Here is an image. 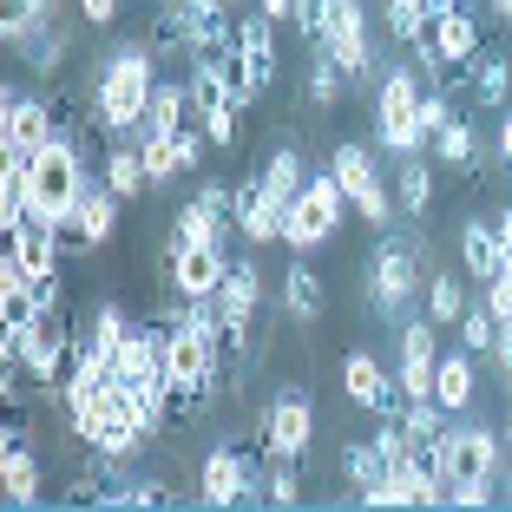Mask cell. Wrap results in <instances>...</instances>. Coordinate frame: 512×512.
<instances>
[{
    "instance_id": "cell-1",
    "label": "cell",
    "mask_w": 512,
    "mask_h": 512,
    "mask_svg": "<svg viewBox=\"0 0 512 512\" xmlns=\"http://www.w3.org/2000/svg\"><path fill=\"white\" fill-rule=\"evenodd\" d=\"M158 66L165 60L145 40H125V46H106V60L86 73V106H92V125L106 138H138L151 86H158Z\"/></svg>"
},
{
    "instance_id": "cell-2",
    "label": "cell",
    "mask_w": 512,
    "mask_h": 512,
    "mask_svg": "<svg viewBox=\"0 0 512 512\" xmlns=\"http://www.w3.org/2000/svg\"><path fill=\"white\" fill-rule=\"evenodd\" d=\"M427 243L421 230H381V243L368 250V316L381 322H407L414 296L427 289Z\"/></svg>"
},
{
    "instance_id": "cell-3",
    "label": "cell",
    "mask_w": 512,
    "mask_h": 512,
    "mask_svg": "<svg viewBox=\"0 0 512 512\" xmlns=\"http://www.w3.org/2000/svg\"><path fill=\"white\" fill-rule=\"evenodd\" d=\"M92 184H106V178H92L79 132H60L53 145H40V151L27 158L33 217H46V224H73V211L86 204V191H92Z\"/></svg>"
},
{
    "instance_id": "cell-4",
    "label": "cell",
    "mask_w": 512,
    "mask_h": 512,
    "mask_svg": "<svg viewBox=\"0 0 512 512\" xmlns=\"http://www.w3.org/2000/svg\"><path fill=\"white\" fill-rule=\"evenodd\" d=\"M421 99H427V79L414 73V66H388L375 86V145L388 151V158H414V151H427L434 138H427L421 125Z\"/></svg>"
},
{
    "instance_id": "cell-5",
    "label": "cell",
    "mask_w": 512,
    "mask_h": 512,
    "mask_svg": "<svg viewBox=\"0 0 512 512\" xmlns=\"http://www.w3.org/2000/svg\"><path fill=\"white\" fill-rule=\"evenodd\" d=\"M348 211H355V204H348V191H342V178H335V165L309 171V184L289 197V211H283V243H289L296 256L322 250V243L342 230Z\"/></svg>"
},
{
    "instance_id": "cell-6",
    "label": "cell",
    "mask_w": 512,
    "mask_h": 512,
    "mask_svg": "<svg viewBox=\"0 0 512 512\" xmlns=\"http://www.w3.org/2000/svg\"><path fill=\"white\" fill-rule=\"evenodd\" d=\"M309 53H329L335 66H342L348 92L355 86H381V46H375V27H368V7L362 0H329V33H322Z\"/></svg>"
},
{
    "instance_id": "cell-7",
    "label": "cell",
    "mask_w": 512,
    "mask_h": 512,
    "mask_svg": "<svg viewBox=\"0 0 512 512\" xmlns=\"http://www.w3.org/2000/svg\"><path fill=\"white\" fill-rule=\"evenodd\" d=\"M263 434L250 440H217L211 453H204V467H197V499L204 506H250V499H263Z\"/></svg>"
},
{
    "instance_id": "cell-8",
    "label": "cell",
    "mask_w": 512,
    "mask_h": 512,
    "mask_svg": "<svg viewBox=\"0 0 512 512\" xmlns=\"http://www.w3.org/2000/svg\"><path fill=\"white\" fill-rule=\"evenodd\" d=\"M243 106H250V92H243V79L230 66H191V119L211 132L217 151H237Z\"/></svg>"
},
{
    "instance_id": "cell-9",
    "label": "cell",
    "mask_w": 512,
    "mask_h": 512,
    "mask_svg": "<svg viewBox=\"0 0 512 512\" xmlns=\"http://www.w3.org/2000/svg\"><path fill=\"white\" fill-rule=\"evenodd\" d=\"M440 453H447V493L453 486H499L506 480V427L493 434L480 421H460V427H447Z\"/></svg>"
},
{
    "instance_id": "cell-10",
    "label": "cell",
    "mask_w": 512,
    "mask_h": 512,
    "mask_svg": "<svg viewBox=\"0 0 512 512\" xmlns=\"http://www.w3.org/2000/svg\"><path fill=\"white\" fill-rule=\"evenodd\" d=\"M165 322V375L171 388H197V394H217L224 381V362H217V342L197 329L191 316H158Z\"/></svg>"
},
{
    "instance_id": "cell-11",
    "label": "cell",
    "mask_w": 512,
    "mask_h": 512,
    "mask_svg": "<svg viewBox=\"0 0 512 512\" xmlns=\"http://www.w3.org/2000/svg\"><path fill=\"white\" fill-rule=\"evenodd\" d=\"M329 165H335V178H342V191H348V204H355V217H362V224H375V230H388V217L401 211V204H394V191L381 184L375 151L348 138V145L329 151Z\"/></svg>"
},
{
    "instance_id": "cell-12",
    "label": "cell",
    "mask_w": 512,
    "mask_h": 512,
    "mask_svg": "<svg viewBox=\"0 0 512 512\" xmlns=\"http://www.w3.org/2000/svg\"><path fill=\"white\" fill-rule=\"evenodd\" d=\"M224 276H230V250L224 243H171L165 250V296L217 302Z\"/></svg>"
},
{
    "instance_id": "cell-13",
    "label": "cell",
    "mask_w": 512,
    "mask_h": 512,
    "mask_svg": "<svg viewBox=\"0 0 512 512\" xmlns=\"http://www.w3.org/2000/svg\"><path fill=\"white\" fill-rule=\"evenodd\" d=\"M60 138V106H46V99H20L14 86L0 92V158H20L27 165L40 145Z\"/></svg>"
},
{
    "instance_id": "cell-14",
    "label": "cell",
    "mask_w": 512,
    "mask_h": 512,
    "mask_svg": "<svg viewBox=\"0 0 512 512\" xmlns=\"http://www.w3.org/2000/svg\"><path fill=\"white\" fill-rule=\"evenodd\" d=\"M230 40H237V79L250 99H263V92L276 86V20L263 14V7H243L237 20H230Z\"/></svg>"
},
{
    "instance_id": "cell-15",
    "label": "cell",
    "mask_w": 512,
    "mask_h": 512,
    "mask_svg": "<svg viewBox=\"0 0 512 512\" xmlns=\"http://www.w3.org/2000/svg\"><path fill=\"white\" fill-rule=\"evenodd\" d=\"M440 375V322L434 316H407L401 322V362H394V381H401V401H427Z\"/></svg>"
},
{
    "instance_id": "cell-16",
    "label": "cell",
    "mask_w": 512,
    "mask_h": 512,
    "mask_svg": "<svg viewBox=\"0 0 512 512\" xmlns=\"http://www.w3.org/2000/svg\"><path fill=\"white\" fill-rule=\"evenodd\" d=\"M309 440H316V407H309L302 388H283L270 401V414H263V453H289V460H302Z\"/></svg>"
},
{
    "instance_id": "cell-17",
    "label": "cell",
    "mask_w": 512,
    "mask_h": 512,
    "mask_svg": "<svg viewBox=\"0 0 512 512\" xmlns=\"http://www.w3.org/2000/svg\"><path fill=\"white\" fill-rule=\"evenodd\" d=\"M342 394L362 407V414H394V407H401V381H394L388 362L368 355V348H348L342 355Z\"/></svg>"
},
{
    "instance_id": "cell-18",
    "label": "cell",
    "mask_w": 512,
    "mask_h": 512,
    "mask_svg": "<svg viewBox=\"0 0 512 512\" xmlns=\"http://www.w3.org/2000/svg\"><path fill=\"white\" fill-rule=\"evenodd\" d=\"M119 211H125V197H112L106 184H92V191H86V204L73 211V224H60L66 250H73V256L106 250V243H112V230H119Z\"/></svg>"
},
{
    "instance_id": "cell-19",
    "label": "cell",
    "mask_w": 512,
    "mask_h": 512,
    "mask_svg": "<svg viewBox=\"0 0 512 512\" xmlns=\"http://www.w3.org/2000/svg\"><path fill=\"white\" fill-rule=\"evenodd\" d=\"M132 460H112V453H86V467L66 473V499L73 506H125L132 499V480H125Z\"/></svg>"
},
{
    "instance_id": "cell-20",
    "label": "cell",
    "mask_w": 512,
    "mask_h": 512,
    "mask_svg": "<svg viewBox=\"0 0 512 512\" xmlns=\"http://www.w3.org/2000/svg\"><path fill=\"white\" fill-rule=\"evenodd\" d=\"M217 309H224L230 335L250 342V322H256V309H263V270H256V256H237V263H230L224 289H217Z\"/></svg>"
},
{
    "instance_id": "cell-21",
    "label": "cell",
    "mask_w": 512,
    "mask_h": 512,
    "mask_svg": "<svg viewBox=\"0 0 512 512\" xmlns=\"http://www.w3.org/2000/svg\"><path fill=\"white\" fill-rule=\"evenodd\" d=\"M283 211L289 204L263 178H237V230H243V243H276L283 237Z\"/></svg>"
},
{
    "instance_id": "cell-22",
    "label": "cell",
    "mask_w": 512,
    "mask_h": 512,
    "mask_svg": "<svg viewBox=\"0 0 512 512\" xmlns=\"http://www.w3.org/2000/svg\"><path fill=\"white\" fill-rule=\"evenodd\" d=\"M322 302H329L322 276L296 256V263L283 270V289H276V316H283L289 329H316V322H322Z\"/></svg>"
},
{
    "instance_id": "cell-23",
    "label": "cell",
    "mask_w": 512,
    "mask_h": 512,
    "mask_svg": "<svg viewBox=\"0 0 512 512\" xmlns=\"http://www.w3.org/2000/svg\"><path fill=\"white\" fill-rule=\"evenodd\" d=\"M460 270H467L473 283H493V276L506 270V243H499L493 217H467V224H460Z\"/></svg>"
},
{
    "instance_id": "cell-24",
    "label": "cell",
    "mask_w": 512,
    "mask_h": 512,
    "mask_svg": "<svg viewBox=\"0 0 512 512\" xmlns=\"http://www.w3.org/2000/svg\"><path fill=\"white\" fill-rule=\"evenodd\" d=\"M427 33H434V46H440V60H447V73H467V66L486 53V46H480V20H473V7H453V14H440Z\"/></svg>"
},
{
    "instance_id": "cell-25",
    "label": "cell",
    "mask_w": 512,
    "mask_h": 512,
    "mask_svg": "<svg viewBox=\"0 0 512 512\" xmlns=\"http://www.w3.org/2000/svg\"><path fill=\"white\" fill-rule=\"evenodd\" d=\"M0 499L7 506H33L40 499V460L20 447V427H7V440H0Z\"/></svg>"
},
{
    "instance_id": "cell-26",
    "label": "cell",
    "mask_w": 512,
    "mask_h": 512,
    "mask_svg": "<svg viewBox=\"0 0 512 512\" xmlns=\"http://www.w3.org/2000/svg\"><path fill=\"white\" fill-rule=\"evenodd\" d=\"M99 178H106V191L125 197V204H138V197L151 191V171H145V158H138L132 138H112V145H106V158H99Z\"/></svg>"
},
{
    "instance_id": "cell-27",
    "label": "cell",
    "mask_w": 512,
    "mask_h": 512,
    "mask_svg": "<svg viewBox=\"0 0 512 512\" xmlns=\"http://www.w3.org/2000/svg\"><path fill=\"white\" fill-rule=\"evenodd\" d=\"M467 92L480 112H506L512 106V60L506 53H480V60L467 66Z\"/></svg>"
},
{
    "instance_id": "cell-28",
    "label": "cell",
    "mask_w": 512,
    "mask_h": 512,
    "mask_svg": "<svg viewBox=\"0 0 512 512\" xmlns=\"http://www.w3.org/2000/svg\"><path fill=\"white\" fill-rule=\"evenodd\" d=\"M224 230H237V224H230V211H217L211 197H184L178 217H171V243H224Z\"/></svg>"
},
{
    "instance_id": "cell-29",
    "label": "cell",
    "mask_w": 512,
    "mask_h": 512,
    "mask_svg": "<svg viewBox=\"0 0 512 512\" xmlns=\"http://www.w3.org/2000/svg\"><path fill=\"white\" fill-rule=\"evenodd\" d=\"M434 401L447 407V414H467L473 407V348H447V355H440Z\"/></svg>"
},
{
    "instance_id": "cell-30",
    "label": "cell",
    "mask_w": 512,
    "mask_h": 512,
    "mask_svg": "<svg viewBox=\"0 0 512 512\" xmlns=\"http://www.w3.org/2000/svg\"><path fill=\"white\" fill-rule=\"evenodd\" d=\"M178 125H191V79H158L138 132H178Z\"/></svg>"
},
{
    "instance_id": "cell-31",
    "label": "cell",
    "mask_w": 512,
    "mask_h": 512,
    "mask_svg": "<svg viewBox=\"0 0 512 512\" xmlns=\"http://www.w3.org/2000/svg\"><path fill=\"white\" fill-rule=\"evenodd\" d=\"M434 158H440L447 171H480V165H486V151H480V132H473V125L460 119V112H453V119H447V125L434 132Z\"/></svg>"
},
{
    "instance_id": "cell-32",
    "label": "cell",
    "mask_w": 512,
    "mask_h": 512,
    "mask_svg": "<svg viewBox=\"0 0 512 512\" xmlns=\"http://www.w3.org/2000/svg\"><path fill=\"white\" fill-rule=\"evenodd\" d=\"M394 204H401V217H414V224H421L427 204H434V165H427L421 151L401 158V171H394Z\"/></svg>"
},
{
    "instance_id": "cell-33",
    "label": "cell",
    "mask_w": 512,
    "mask_h": 512,
    "mask_svg": "<svg viewBox=\"0 0 512 512\" xmlns=\"http://www.w3.org/2000/svg\"><path fill=\"white\" fill-rule=\"evenodd\" d=\"M342 480H348L355 499H368L381 480H388V460H381L375 440H348V447H342Z\"/></svg>"
},
{
    "instance_id": "cell-34",
    "label": "cell",
    "mask_w": 512,
    "mask_h": 512,
    "mask_svg": "<svg viewBox=\"0 0 512 512\" xmlns=\"http://www.w3.org/2000/svg\"><path fill=\"white\" fill-rule=\"evenodd\" d=\"M66 53H73V33H66V20H53V27H46L40 40L20 46V66H27V73H40V79H60Z\"/></svg>"
},
{
    "instance_id": "cell-35",
    "label": "cell",
    "mask_w": 512,
    "mask_h": 512,
    "mask_svg": "<svg viewBox=\"0 0 512 512\" xmlns=\"http://www.w3.org/2000/svg\"><path fill=\"white\" fill-rule=\"evenodd\" d=\"M302 99L316 112H335L348 99V79H342V66L329 60V53H309V73H302Z\"/></svg>"
},
{
    "instance_id": "cell-36",
    "label": "cell",
    "mask_w": 512,
    "mask_h": 512,
    "mask_svg": "<svg viewBox=\"0 0 512 512\" xmlns=\"http://www.w3.org/2000/svg\"><path fill=\"white\" fill-rule=\"evenodd\" d=\"M421 302H427V316L440 322V329H453V322L467 316V289H460V276H447L434 263V270H427V289H421Z\"/></svg>"
},
{
    "instance_id": "cell-37",
    "label": "cell",
    "mask_w": 512,
    "mask_h": 512,
    "mask_svg": "<svg viewBox=\"0 0 512 512\" xmlns=\"http://www.w3.org/2000/svg\"><path fill=\"white\" fill-rule=\"evenodd\" d=\"M256 178H263V184H270V191L289 204V197L309 184V165H302V151H296V145H276L270 158H263V171H256Z\"/></svg>"
},
{
    "instance_id": "cell-38",
    "label": "cell",
    "mask_w": 512,
    "mask_h": 512,
    "mask_svg": "<svg viewBox=\"0 0 512 512\" xmlns=\"http://www.w3.org/2000/svg\"><path fill=\"white\" fill-rule=\"evenodd\" d=\"M132 145H138V158H145V171H151V191H158V184H171L184 171L178 165V132H138Z\"/></svg>"
},
{
    "instance_id": "cell-39",
    "label": "cell",
    "mask_w": 512,
    "mask_h": 512,
    "mask_svg": "<svg viewBox=\"0 0 512 512\" xmlns=\"http://www.w3.org/2000/svg\"><path fill=\"white\" fill-rule=\"evenodd\" d=\"M263 499H270V506H296L302 499V460L270 453V460H263Z\"/></svg>"
},
{
    "instance_id": "cell-40",
    "label": "cell",
    "mask_w": 512,
    "mask_h": 512,
    "mask_svg": "<svg viewBox=\"0 0 512 512\" xmlns=\"http://www.w3.org/2000/svg\"><path fill=\"white\" fill-rule=\"evenodd\" d=\"M178 14H184V27H191V46L197 40H217V33H230V7L224 0H178Z\"/></svg>"
},
{
    "instance_id": "cell-41",
    "label": "cell",
    "mask_w": 512,
    "mask_h": 512,
    "mask_svg": "<svg viewBox=\"0 0 512 512\" xmlns=\"http://www.w3.org/2000/svg\"><path fill=\"white\" fill-rule=\"evenodd\" d=\"M453 335H460V348H473V355H493V342H499V316L486 309V302H467V316L453 322Z\"/></svg>"
},
{
    "instance_id": "cell-42",
    "label": "cell",
    "mask_w": 512,
    "mask_h": 512,
    "mask_svg": "<svg viewBox=\"0 0 512 512\" xmlns=\"http://www.w3.org/2000/svg\"><path fill=\"white\" fill-rule=\"evenodd\" d=\"M480 302H486V309H493L499 322H512V270H499L493 283H480Z\"/></svg>"
},
{
    "instance_id": "cell-43",
    "label": "cell",
    "mask_w": 512,
    "mask_h": 512,
    "mask_svg": "<svg viewBox=\"0 0 512 512\" xmlns=\"http://www.w3.org/2000/svg\"><path fill=\"white\" fill-rule=\"evenodd\" d=\"M73 7H79V20H86L92 33H106L112 20H119V0H73Z\"/></svg>"
},
{
    "instance_id": "cell-44",
    "label": "cell",
    "mask_w": 512,
    "mask_h": 512,
    "mask_svg": "<svg viewBox=\"0 0 512 512\" xmlns=\"http://www.w3.org/2000/svg\"><path fill=\"white\" fill-rule=\"evenodd\" d=\"M125 506H171V486L165 480H132V499Z\"/></svg>"
},
{
    "instance_id": "cell-45",
    "label": "cell",
    "mask_w": 512,
    "mask_h": 512,
    "mask_svg": "<svg viewBox=\"0 0 512 512\" xmlns=\"http://www.w3.org/2000/svg\"><path fill=\"white\" fill-rule=\"evenodd\" d=\"M493 362H499V375H506V388H512V322H499V342H493Z\"/></svg>"
},
{
    "instance_id": "cell-46",
    "label": "cell",
    "mask_w": 512,
    "mask_h": 512,
    "mask_svg": "<svg viewBox=\"0 0 512 512\" xmlns=\"http://www.w3.org/2000/svg\"><path fill=\"white\" fill-rule=\"evenodd\" d=\"M447 506H493V486H453Z\"/></svg>"
},
{
    "instance_id": "cell-47",
    "label": "cell",
    "mask_w": 512,
    "mask_h": 512,
    "mask_svg": "<svg viewBox=\"0 0 512 512\" xmlns=\"http://www.w3.org/2000/svg\"><path fill=\"white\" fill-rule=\"evenodd\" d=\"M499 165H506V178H512V106L499 112Z\"/></svg>"
},
{
    "instance_id": "cell-48",
    "label": "cell",
    "mask_w": 512,
    "mask_h": 512,
    "mask_svg": "<svg viewBox=\"0 0 512 512\" xmlns=\"http://www.w3.org/2000/svg\"><path fill=\"white\" fill-rule=\"evenodd\" d=\"M256 7H263V14H270L276 27H283V20H296V7H302V0H256Z\"/></svg>"
},
{
    "instance_id": "cell-49",
    "label": "cell",
    "mask_w": 512,
    "mask_h": 512,
    "mask_svg": "<svg viewBox=\"0 0 512 512\" xmlns=\"http://www.w3.org/2000/svg\"><path fill=\"white\" fill-rule=\"evenodd\" d=\"M493 14H499V20H506V27H512V0H493Z\"/></svg>"
},
{
    "instance_id": "cell-50",
    "label": "cell",
    "mask_w": 512,
    "mask_h": 512,
    "mask_svg": "<svg viewBox=\"0 0 512 512\" xmlns=\"http://www.w3.org/2000/svg\"><path fill=\"white\" fill-rule=\"evenodd\" d=\"M224 7H230V14H243V7H256V0H224Z\"/></svg>"
},
{
    "instance_id": "cell-51",
    "label": "cell",
    "mask_w": 512,
    "mask_h": 512,
    "mask_svg": "<svg viewBox=\"0 0 512 512\" xmlns=\"http://www.w3.org/2000/svg\"><path fill=\"white\" fill-rule=\"evenodd\" d=\"M506 486H512V440H506Z\"/></svg>"
},
{
    "instance_id": "cell-52",
    "label": "cell",
    "mask_w": 512,
    "mask_h": 512,
    "mask_svg": "<svg viewBox=\"0 0 512 512\" xmlns=\"http://www.w3.org/2000/svg\"><path fill=\"white\" fill-rule=\"evenodd\" d=\"M506 440H512V414H506Z\"/></svg>"
}]
</instances>
